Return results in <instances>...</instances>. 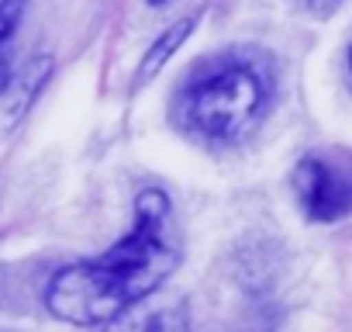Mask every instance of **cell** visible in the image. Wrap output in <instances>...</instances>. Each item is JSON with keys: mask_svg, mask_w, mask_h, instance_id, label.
Masks as SVG:
<instances>
[{"mask_svg": "<svg viewBox=\"0 0 352 332\" xmlns=\"http://www.w3.org/2000/svg\"><path fill=\"white\" fill-rule=\"evenodd\" d=\"M180 260L169 198L155 187L135 201L131 232L104 256L59 270L45 291V304L56 318L73 325H104L152 294Z\"/></svg>", "mask_w": 352, "mask_h": 332, "instance_id": "1", "label": "cell"}, {"mask_svg": "<svg viewBox=\"0 0 352 332\" xmlns=\"http://www.w3.org/2000/svg\"><path fill=\"white\" fill-rule=\"evenodd\" d=\"M270 83L252 63H218L194 76L184 94L187 125L211 142H239L266 111Z\"/></svg>", "mask_w": 352, "mask_h": 332, "instance_id": "2", "label": "cell"}, {"mask_svg": "<svg viewBox=\"0 0 352 332\" xmlns=\"http://www.w3.org/2000/svg\"><path fill=\"white\" fill-rule=\"evenodd\" d=\"M294 191L307 218L338 222L352 215V163L328 156H304L294 170Z\"/></svg>", "mask_w": 352, "mask_h": 332, "instance_id": "3", "label": "cell"}, {"mask_svg": "<svg viewBox=\"0 0 352 332\" xmlns=\"http://www.w3.org/2000/svg\"><path fill=\"white\" fill-rule=\"evenodd\" d=\"M114 332H187V311L180 304L173 308H155V311H145L131 322H124L121 329Z\"/></svg>", "mask_w": 352, "mask_h": 332, "instance_id": "4", "label": "cell"}, {"mask_svg": "<svg viewBox=\"0 0 352 332\" xmlns=\"http://www.w3.org/2000/svg\"><path fill=\"white\" fill-rule=\"evenodd\" d=\"M190 28H194V21H180L176 28H169V32H166V35H162V39H159L152 49H148V56H145V63H142L138 80H148V76H152V73H155V70H159V66H162V63H166V59L176 52V45L184 42V35H187Z\"/></svg>", "mask_w": 352, "mask_h": 332, "instance_id": "5", "label": "cell"}, {"mask_svg": "<svg viewBox=\"0 0 352 332\" xmlns=\"http://www.w3.org/2000/svg\"><path fill=\"white\" fill-rule=\"evenodd\" d=\"M21 11H25V0H0V66H4V52L21 21Z\"/></svg>", "mask_w": 352, "mask_h": 332, "instance_id": "6", "label": "cell"}, {"mask_svg": "<svg viewBox=\"0 0 352 332\" xmlns=\"http://www.w3.org/2000/svg\"><path fill=\"white\" fill-rule=\"evenodd\" d=\"M304 8H311V11H318V14H328V11H335L342 0H300Z\"/></svg>", "mask_w": 352, "mask_h": 332, "instance_id": "7", "label": "cell"}, {"mask_svg": "<svg viewBox=\"0 0 352 332\" xmlns=\"http://www.w3.org/2000/svg\"><path fill=\"white\" fill-rule=\"evenodd\" d=\"M0 332H11V329H0Z\"/></svg>", "mask_w": 352, "mask_h": 332, "instance_id": "8", "label": "cell"}, {"mask_svg": "<svg viewBox=\"0 0 352 332\" xmlns=\"http://www.w3.org/2000/svg\"><path fill=\"white\" fill-rule=\"evenodd\" d=\"M349 63H352V52H349Z\"/></svg>", "mask_w": 352, "mask_h": 332, "instance_id": "9", "label": "cell"}, {"mask_svg": "<svg viewBox=\"0 0 352 332\" xmlns=\"http://www.w3.org/2000/svg\"><path fill=\"white\" fill-rule=\"evenodd\" d=\"M152 4H159V0H152Z\"/></svg>", "mask_w": 352, "mask_h": 332, "instance_id": "10", "label": "cell"}]
</instances>
